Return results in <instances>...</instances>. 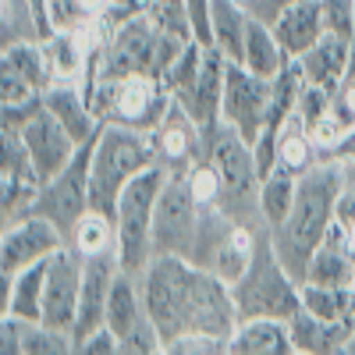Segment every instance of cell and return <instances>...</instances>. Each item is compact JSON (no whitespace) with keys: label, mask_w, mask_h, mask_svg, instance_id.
Masks as SVG:
<instances>
[{"label":"cell","mask_w":355,"mask_h":355,"mask_svg":"<svg viewBox=\"0 0 355 355\" xmlns=\"http://www.w3.org/2000/svg\"><path fill=\"white\" fill-rule=\"evenodd\" d=\"M242 4H245V0H242Z\"/></svg>","instance_id":"obj_42"},{"label":"cell","mask_w":355,"mask_h":355,"mask_svg":"<svg viewBox=\"0 0 355 355\" xmlns=\"http://www.w3.org/2000/svg\"><path fill=\"white\" fill-rule=\"evenodd\" d=\"M291 4H299V0H245V11L252 18H259V21H270L274 25L281 18V11L291 8Z\"/></svg>","instance_id":"obj_38"},{"label":"cell","mask_w":355,"mask_h":355,"mask_svg":"<svg viewBox=\"0 0 355 355\" xmlns=\"http://www.w3.org/2000/svg\"><path fill=\"white\" fill-rule=\"evenodd\" d=\"M206 160L217 174V206L245 227L270 231L259 210V192H263V174L252 153V142L242 139L227 121H217L206 128Z\"/></svg>","instance_id":"obj_2"},{"label":"cell","mask_w":355,"mask_h":355,"mask_svg":"<svg viewBox=\"0 0 355 355\" xmlns=\"http://www.w3.org/2000/svg\"><path fill=\"white\" fill-rule=\"evenodd\" d=\"M75 355H121V338L103 323L100 331H93L89 338H82L75 345Z\"/></svg>","instance_id":"obj_37"},{"label":"cell","mask_w":355,"mask_h":355,"mask_svg":"<svg viewBox=\"0 0 355 355\" xmlns=\"http://www.w3.org/2000/svg\"><path fill=\"white\" fill-rule=\"evenodd\" d=\"M0 68H11L18 71L25 82H33L40 93L53 85V68H50V57L43 43H15L4 46V57H0Z\"/></svg>","instance_id":"obj_27"},{"label":"cell","mask_w":355,"mask_h":355,"mask_svg":"<svg viewBox=\"0 0 355 355\" xmlns=\"http://www.w3.org/2000/svg\"><path fill=\"white\" fill-rule=\"evenodd\" d=\"M121 274L117 252L103 256H85V274H82V295H78V316H75V345L100 331L107 323V302H110V288Z\"/></svg>","instance_id":"obj_14"},{"label":"cell","mask_w":355,"mask_h":355,"mask_svg":"<svg viewBox=\"0 0 355 355\" xmlns=\"http://www.w3.org/2000/svg\"><path fill=\"white\" fill-rule=\"evenodd\" d=\"M43 284H46V259L4 277L0 274V313L15 320H43Z\"/></svg>","instance_id":"obj_21"},{"label":"cell","mask_w":355,"mask_h":355,"mask_svg":"<svg viewBox=\"0 0 355 355\" xmlns=\"http://www.w3.org/2000/svg\"><path fill=\"white\" fill-rule=\"evenodd\" d=\"M323 4V21H327V33L338 36H355V0H320Z\"/></svg>","instance_id":"obj_35"},{"label":"cell","mask_w":355,"mask_h":355,"mask_svg":"<svg viewBox=\"0 0 355 355\" xmlns=\"http://www.w3.org/2000/svg\"><path fill=\"white\" fill-rule=\"evenodd\" d=\"M270 96H274V78H259L245 64H227L220 121L242 132L245 142H256L266 121H270Z\"/></svg>","instance_id":"obj_9"},{"label":"cell","mask_w":355,"mask_h":355,"mask_svg":"<svg viewBox=\"0 0 355 355\" xmlns=\"http://www.w3.org/2000/svg\"><path fill=\"white\" fill-rule=\"evenodd\" d=\"M291 341L299 355H334L345 352L352 331H355V320H323L309 309H299L291 320Z\"/></svg>","instance_id":"obj_17"},{"label":"cell","mask_w":355,"mask_h":355,"mask_svg":"<svg viewBox=\"0 0 355 355\" xmlns=\"http://www.w3.org/2000/svg\"><path fill=\"white\" fill-rule=\"evenodd\" d=\"M348 61H352V40L348 36H338V33H323L299 57L306 82L323 85L327 93H338V85H341V78L348 71Z\"/></svg>","instance_id":"obj_19"},{"label":"cell","mask_w":355,"mask_h":355,"mask_svg":"<svg viewBox=\"0 0 355 355\" xmlns=\"http://www.w3.org/2000/svg\"><path fill=\"white\" fill-rule=\"evenodd\" d=\"M199 220H202V199L196 196L192 174L167 171V182L157 199V217H153V256L192 259Z\"/></svg>","instance_id":"obj_7"},{"label":"cell","mask_w":355,"mask_h":355,"mask_svg":"<svg viewBox=\"0 0 355 355\" xmlns=\"http://www.w3.org/2000/svg\"><path fill=\"white\" fill-rule=\"evenodd\" d=\"M146 316V306H142V288H139V277L135 274H117L114 288H110V302H107V327L125 338L135 323Z\"/></svg>","instance_id":"obj_25"},{"label":"cell","mask_w":355,"mask_h":355,"mask_svg":"<svg viewBox=\"0 0 355 355\" xmlns=\"http://www.w3.org/2000/svg\"><path fill=\"white\" fill-rule=\"evenodd\" d=\"M306 281L313 284H334V288H348L355 281V249H352V234L334 220V227L327 231V239L320 242V249L309 259Z\"/></svg>","instance_id":"obj_18"},{"label":"cell","mask_w":355,"mask_h":355,"mask_svg":"<svg viewBox=\"0 0 355 355\" xmlns=\"http://www.w3.org/2000/svg\"><path fill=\"white\" fill-rule=\"evenodd\" d=\"M249 11L242 0H214V46L231 64L245 61V33H249Z\"/></svg>","instance_id":"obj_24"},{"label":"cell","mask_w":355,"mask_h":355,"mask_svg":"<svg viewBox=\"0 0 355 355\" xmlns=\"http://www.w3.org/2000/svg\"><path fill=\"white\" fill-rule=\"evenodd\" d=\"M220 355L227 352V341L217 338V334H206V331H185V334H178L171 345H167V355Z\"/></svg>","instance_id":"obj_34"},{"label":"cell","mask_w":355,"mask_h":355,"mask_svg":"<svg viewBox=\"0 0 355 355\" xmlns=\"http://www.w3.org/2000/svg\"><path fill=\"white\" fill-rule=\"evenodd\" d=\"M227 352H234V355H299L295 341H291L288 320H277V316L242 320L239 331L231 334Z\"/></svg>","instance_id":"obj_20"},{"label":"cell","mask_w":355,"mask_h":355,"mask_svg":"<svg viewBox=\"0 0 355 355\" xmlns=\"http://www.w3.org/2000/svg\"><path fill=\"white\" fill-rule=\"evenodd\" d=\"M61 245H68L64 234L57 231L46 217L25 214V217L4 224V231H0V274L11 277V274L25 270V266L43 263Z\"/></svg>","instance_id":"obj_11"},{"label":"cell","mask_w":355,"mask_h":355,"mask_svg":"<svg viewBox=\"0 0 355 355\" xmlns=\"http://www.w3.org/2000/svg\"><path fill=\"white\" fill-rule=\"evenodd\" d=\"M192 40L202 46H214V0H185Z\"/></svg>","instance_id":"obj_36"},{"label":"cell","mask_w":355,"mask_h":355,"mask_svg":"<svg viewBox=\"0 0 355 355\" xmlns=\"http://www.w3.org/2000/svg\"><path fill=\"white\" fill-rule=\"evenodd\" d=\"M316 160H320L316 142L309 139L302 117L291 114L284 121V128H281V139H277V167H284L291 174H306Z\"/></svg>","instance_id":"obj_26"},{"label":"cell","mask_w":355,"mask_h":355,"mask_svg":"<svg viewBox=\"0 0 355 355\" xmlns=\"http://www.w3.org/2000/svg\"><path fill=\"white\" fill-rule=\"evenodd\" d=\"M171 89L157 75H100L89 85V103L100 121L153 132L171 110Z\"/></svg>","instance_id":"obj_6"},{"label":"cell","mask_w":355,"mask_h":355,"mask_svg":"<svg viewBox=\"0 0 355 355\" xmlns=\"http://www.w3.org/2000/svg\"><path fill=\"white\" fill-rule=\"evenodd\" d=\"M71 249H78L82 256H103V252H117V224L110 214L89 210L75 231H71Z\"/></svg>","instance_id":"obj_30"},{"label":"cell","mask_w":355,"mask_h":355,"mask_svg":"<svg viewBox=\"0 0 355 355\" xmlns=\"http://www.w3.org/2000/svg\"><path fill=\"white\" fill-rule=\"evenodd\" d=\"M15 327H18L21 355H68V352H75V334L71 331L50 327V323H43V320H15Z\"/></svg>","instance_id":"obj_28"},{"label":"cell","mask_w":355,"mask_h":355,"mask_svg":"<svg viewBox=\"0 0 355 355\" xmlns=\"http://www.w3.org/2000/svg\"><path fill=\"white\" fill-rule=\"evenodd\" d=\"M160 164L157 160V146L150 132H139L117 121H103L100 135L93 142V164H89V182H93V210L110 214L117 196L125 192V185L146 167Z\"/></svg>","instance_id":"obj_3"},{"label":"cell","mask_w":355,"mask_h":355,"mask_svg":"<svg viewBox=\"0 0 355 355\" xmlns=\"http://www.w3.org/2000/svg\"><path fill=\"white\" fill-rule=\"evenodd\" d=\"M85 256L71 245H61L46 259V284H43V323L61 331H75L78 295H82Z\"/></svg>","instance_id":"obj_10"},{"label":"cell","mask_w":355,"mask_h":355,"mask_svg":"<svg viewBox=\"0 0 355 355\" xmlns=\"http://www.w3.org/2000/svg\"><path fill=\"white\" fill-rule=\"evenodd\" d=\"M142 11H146V18L160 28V33L178 36V40H192V25H189L185 0H146Z\"/></svg>","instance_id":"obj_33"},{"label":"cell","mask_w":355,"mask_h":355,"mask_svg":"<svg viewBox=\"0 0 355 355\" xmlns=\"http://www.w3.org/2000/svg\"><path fill=\"white\" fill-rule=\"evenodd\" d=\"M345 178H348V164L316 160L306 174H299L291 214L277 227H270V242L299 284L306 281L313 252L320 249V242L327 239V231L338 220V199L345 192Z\"/></svg>","instance_id":"obj_1"},{"label":"cell","mask_w":355,"mask_h":355,"mask_svg":"<svg viewBox=\"0 0 355 355\" xmlns=\"http://www.w3.org/2000/svg\"><path fill=\"white\" fill-rule=\"evenodd\" d=\"M302 284L291 277V270L281 263L270 231H263V239L256 245V256L249 263V270L231 284L234 306H239V323L252 316H277L291 320L302 309Z\"/></svg>","instance_id":"obj_4"},{"label":"cell","mask_w":355,"mask_h":355,"mask_svg":"<svg viewBox=\"0 0 355 355\" xmlns=\"http://www.w3.org/2000/svg\"><path fill=\"white\" fill-rule=\"evenodd\" d=\"M96 142V139H93ZM93 142L78 146L75 160L53 174L50 182H43L36 202H33V214L46 217L57 231L64 234V242H71V231L75 224L93 210V182H89V164H93Z\"/></svg>","instance_id":"obj_8"},{"label":"cell","mask_w":355,"mask_h":355,"mask_svg":"<svg viewBox=\"0 0 355 355\" xmlns=\"http://www.w3.org/2000/svg\"><path fill=\"white\" fill-rule=\"evenodd\" d=\"M227 57L217 50V46H206V57H202V68H199V78L189 93L174 96L182 103L192 117L196 125L206 132L220 121V103H224V82H227Z\"/></svg>","instance_id":"obj_15"},{"label":"cell","mask_w":355,"mask_h":355,"mask_svg":"<svg viewBox=\"0 0 355 355\" xmlns=\"http://www.w3.org/2000/svg\"><path fill=\"white\" fill-rule=\"evenodd\" d=\"M43 107L61 121L71 139L82 146V142H93L100 135V117L93 114V103H89V93L78 85V82H53L46 93H43Z\"/></svg>","instance_id":"obj_16"},{"label":"cell","mask_w":355,"mask_h":355,"mask_svg":"<svg viewBox=\"0 0 355 355\" xmlns=\"http://www.w3.org/2000/svg\"><path fill=\"white\" fill-rule=\"evenodd\" d=\"M274 33L284 46L288 57H302L323 33H327V21H323V4L320 0H299L281 11V18L274 21Z\"/></svg>","instance_id":"obj_22"},{"label":"cell","mask_w":355,"mask_h":355,"mask_svg":"<svg viewBox=\"0 0 355 355\" xmlns=\"http://www.w3.org/2000/svg\"><path fill=\"white\" fill-rule=\"evenodd\" d=\"M291 57L284 53L277 33L270 21H259V18H249V33H245V68L259 78H277L284 71V64Z\"/></svg>","instance_id":"obj_23"},{"label":"cell","mask_w":355,"mask_h":355,"mask_svg":"<svg viewBox=\"0 0 355 355\" xmlns=\"http://www.w3.org/2000/svg\"><path fill=\"white\" fill-rule=\"evenodd\" d=\"M18 132H21V139L28 146V157H33V164H36L43 182H50L53 174H61L75 160V153H78V142L71 139V132L57 121L46 107H40Z\"/></svg>","instance_id":"obj_13"},{"label":"cell","mask_w":355,"mask_h":355,"mask_svg":"<svg viewBox=\"0 0 355 355\" xmlns=\"http://www.w3.org/2000/svg\"><path fill=\"white\" fill-rule=\"evenodd\" d=\"M150 135L157 146V160L167 171H192L206 157V132L178 100H171V110Z\"/></svg>","instance_id":"obj_12"},{"label":"cell","mask_w":355,"mask_h":355,"mask_svg":"<svg viewBox=\"0 0 355 355\" xmlns=\"http://www.w3.org/2000/svg\"><path fill=\"white\" fill-rule=\"evenodd\" d=\"M345 352H348V355H355V331H352V338H348V345H345Z\"/></svg>","instance_id":"obj_40"},{"label":"cell","mask_w":355,"mask_h":355,"mask_svg":"<svg viewBox=\"0 0 355 355\" xmlns=\"http://www.w3.org/2000/svg\"><path fill=\"white\" fill-rule=\"evenodd\" d=\"M142 4H146V0H114V21H117V18H125V15L142 11Z\"/></svg>","instance_id":"obj_39"},{"label":"cell","mask_w":355,"mask_h":355,"mask_svg":"<svg viewBox=\"0 0 355 355\" xmlns=\"http://www.w3.org/2000/svg\"><path fill=\"white\" fill-rule=\"evenodd\" d=\"M348 288H352V320H355V281H352Z\"/></svg>","instance_id":"obj_41"},{"label":"cell","mask_w":355,"mask_h":355,"mask_svg":"<svg viewBox=\"0 0 355 355\" xmlns=\"http://www.w3.org/2000/svg\"><path fill=\"white\" fill-rule=\"evenodd\" d=\"M0 43L15 46V43H43V25L33 8V0H4L0 4Z\"/></svg>","instance_id":"obj_29"},{"label":"cell","mask_w":355,"mask_h":355,"mask_svg":"<svg viewBox=\"0 0 355 355\" xmlns=\"http://www.w3.org/2000/svg\"><path fill=\"white\" fill-rule=\"evenodd\" d=\"M167 182V167L153 164L142 174H135L117 196L114 206V224H117V263L125 274H142L146 263L153 259V217H157V199Z\"/></svg>","instance_id":"obj_5"},{"label":"cell","mask_w":355,"mask_h":355,"mask_svg":"<svg viewBox=\"0 0 355 355\" xmlns=\"http://www.w3.org/2000/svg\"><path fill=\"white\" fill-rule=\"evenodd\" d=\"M295 189H299V174H291L284 167H274L270 174L263 178V192H259V210L266 227H277L295 202Z\"/></svg>","instance_id":"obj_31"},{"label":"cell","mask_w":355,"mask_h":355,"mask_svg":"<svg viewBox=\"0 0 355 355\" xmlns=\"http://www.w3.org/2000/svg\"><path fill=\"white\" fill-rule=\"evenodd\" d=\"M299 291H302V309H309L323 320H352V288L302 281Z\"/></svg>","instance_id":"obj_32"}]
</instances>
